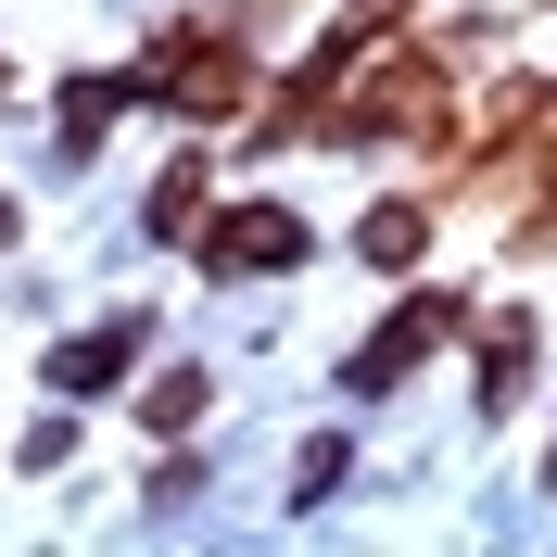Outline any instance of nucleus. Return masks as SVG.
<instances>
[{"label":"nucleus","mask_w":557,"mask_h":557,"mask_svg":"<svg viewBox=\"0 0 557 557\" xmlns=\"http://www.w3.org/2000/svg\"><path fill=\"white\" fill-rule=\"evenodd\" d=\"M431 343H444V305H406V317L381 330V343L355 355V381H393V368H406V355H431Z\"/></svg>","instance_id":"nucleus-2"},{"label":"nucleus","mask_w":557,"mask_h":557,"mask_svg":"<svg viewBox=\"0 0 557 557\" xmlns=\"http://www.w3.org/2000/svg\"><path fill=\"white\" fill-rule=\"evenodd\" d=\"M127 355H139V330H89V343H64V368H51V381H64V393H89V381H114Z\"/></svg>","instance_id":"nucleus-3"},{"label":"nucleus","mask_w":557,"mask_h":557,"mask_svg":"<svg viewBox=\"0 0 557 557\" xmlns=\"http://www.w3.org/2000/svg\"><path fill=\"white\" fill-rule=\"evenodd\" d=\"M278 253H305L292 215H228V228H215V267H278Z\"/></svg>","instance_id":"nucleus-1"}]
</instances>
